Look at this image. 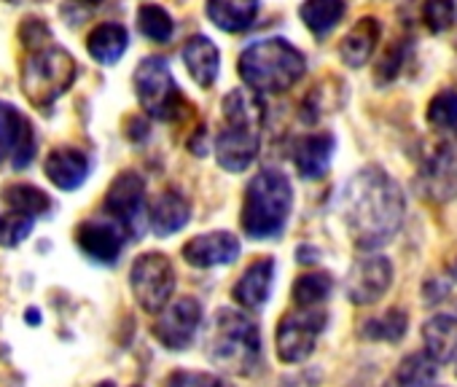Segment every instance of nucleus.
I'll list each match as a JSON object with an SVG mask.
<instances>
[{"label": "nucleus", "instance_id": "f257e3e1", "mask_svg": "<svg viewBox=\"0 0 457 387\" xmlns=\"http://www.w3.org/2000/svg\"><path fill=\"white\" fill-rule=\"evenodd\" d=\"M353 243L374 251L393 240L403 221V194L398 183L379 167H366L350 177L339 200Z\"/></svg>", "mask_w": 457, "mask_h": 387}, {"label": "nucleus", "instance_id": "f03ea898", "mask_svg": "<svg viewBox=\"0 0 457 387\" xmlns=\"http://www.w3.org/2000/svg\"><path fill=\"white\" fill-rule=\"evenodd\" d=\"M207 358L223 371L251 376L262 366L259 325L237 309L215 312V320L207 336Z\"/></svg>", "mask_w": 457, "mask_h": 387}, {"label": "nucleus", "instance_id": "7ed1b4c3", "mask_svg": "<svg viewBox=\"0 0 457 387\" xmlns=\"http://www.w3.org/2000/svg\"><path fill=\"white\" fill-rule=\"evenodd\" d=\"M304 68H307L304 54L286 38H267L251 44L237 62L243 81L259 95L291 89L304 76Z\"/></svg>", "mask_w": 457, "mask_h": 387}, {"label": "nucleus", "instance_id": "20e7f679", "mask_svg": "<svg viewBox=\"0 0 457 387\" xmlns=\"http://www.w3.org/2000/svg\"><path fill=\"white\" fill-rule=\"evenodd\" d=\"M291 208H294L291 180L278 169H264L245 188L243 232L251 240H272L286 229Z\"/></svg>", "mask_w": 457, "mask_h": 387}, {"label": "nucleus", "instance_id": "39448f33", "mask_svg": "<svg viewBox=\"0 0 457 387\" xmlns=\"http://www.w3.org/2000/svg\"><path fill=\"white\" fill-rule=\"evenodd\" d=\"M76 81V60L60 49L46 46L33 52L22 65V92L36 108H49Z\"/></svg>", "mask_w": 457, "mask_h": 387}, {"label": "nucleus", "instance_id": "423d86ee", "mask_svg": "<svg viewBox=\"0 0 457 387\" xmlns=\"http://www.w3.org/2000/svg\"><path fill=\"white\" fill-rule=\"evenodd\" d=\"M135 95L143 111L154 119L170 121L186 108V100L162 57H148L135 70Z\"/></svg>", "mask_w": 457, "mask_h": 387}, {"label": "nucleus", "instance_id": "0eeeda50", "mask_svg": "<svg viewBox=\"0 0 457 387\" xmlns=\"http://www.w3.org/2000/svg\"><path fill=\"white\" fill-rule=\"evenodd\" d=\"M129 285L140 309L159 315L175 293V267L164 253H143L132 264Z\"/></svg>", "mask_w": 457, "mask_h": 387}, {"label": "nucleus", "instance_id": "6e6552de", "mask_svg": "<svg viewBox=\"0 0 457 387\" xmlns=\"http://www.w3.org/2000/svg\"><path fill=\"white\" fill-rule=\"evenodd\" d=\"M323 328H326V315L312 309V307H302V309L280 317V325H278V355H280V360L283 363L307 360L312 355Z\"/></svg>", "mask_w": 457, "mask_h": 387}, {"label": "nucleus", "instance_id": "1a4fd4ad", "mask_svg": "<svg viewBox=\"0 0 457 387\" xmlns=\"http://www.w3.org/2000/svg\"><path fill=\"white\" fill-rule=\"evenodd\" d=\"M202 323V304L191 296L170 301L162 312L159 320L154 323V336L167 347V350H183L191 344Z\"/></svg>", "mask_w": 457, "mask_h": 387}, {"label": "nucleus", "instance_id": "9d476101", "mask_svg": "<svg viewBox=\"0 0 457 387\" xmlns=\"http://www.w3.org/2000/svg\"><path fill=\"white\" fill-rule=\"evenodd\" d=\"M393 283V264L385 256H366L358 259L347 275V299L358 307L379 301Z\"/></svg>", "mask_w": 457, "mask_h": 387}, {"label": "nucleus", "instance_id": "9b49d317", "mask_svg": "<svg viewBox=\"0 0 457 387\" xmlns=\"http://www.w3.org/2000/svg\"><path fill=\"white\" fill-rule=\"evenodd\" d=\"M143 202H145L143 177L135 172H121L105 194V216L119 221L129 235H135L137 218L143 213Z\"/></svg>", "mask_w": 457, "mask_h": 387}, {"label": "nucleus", "instance_id": "f8f14e48", "mask_svg": "<svg viewBox=\"0 0 457 387\" xmlns=\"http://www.w3.org/2000/svg\"><path fill=\"white\" fill-rule=\"evenodd\" d=\"M36 153V137L30 121L9 103H0V161L12 159L14 167H25Z\"/></svg>", "mask_w": 457, "mask_h": 387}, {"label": "nucleus", "instance_id": "ddd939ff", "mask_svg": "<svg viewBox=\"0 0 457 387\" xmlns=\"http://www.w3.org/2000/svg\"><path fill=\"white\" fill-rule=\"evenodd\" d=\"M129 237V232L113 221V218H97V221H87L79 226L76 232V240H79V248L92 259V261H100V264H113L124 248V240Z\"/></svg>", "mask_w": 457, "mask_h": 387}, {"label": "nucleus", "instance_id": "4468645a", "mask_svg": "<svg viewBox=\"0 0 457 387\" xmlns=\"http://www.w3.org/2000/svg\"><path fill=\"white\" fill-rule=\"evenodd\" d=\"M422 180L428 194L436 200L457 197V137L436 143L422 167Z\"/></svg>", "mask_w": 457, "mask_h": 387}, {"label": "nucleus", "instance_id": "2eb2a0df", "mask_svg": "<svg viewBox=\"0 0 457 387\" xmlns=\"http://www.w3.org/2000/svg\"><path fill=\"white\" fill-rule=\"evenodd\" d=\"M259 145V127H226L215 140V159L226 172H243L253 164Z\"/></svg>", "mask_w": 457, "mask_h": 387}, {"label": "nucleus", "instance_id": "dca6fc26", "mask_svg": "<svg viewBox=\"0 0 457 387\" xmlns=\"http://www.w3.org/2000/svg\"><path fill=\"white\" fill-rule=\"evenodd\" d=\"M183 259L191 267L210 269V267H226L240 259V240L228 232H210L188 240L183 245Z\"/></svg>", "mask_w": 457, "mask_h": 387}, {"label": "nucleus", "instance_id": "f3484780", "mask_svg": "<svg viewBox=\"0 0 457 387\" xmlns=\"http://www.w3.org/2000/svg\"><path fill=\"white\" fill-rule=\"evenodd\" d=\"M272 283H275V261L270 256L256 259L240 277V283L235 285L232 296L237 299L240 307L248 309H259L267 304L270 293H272Z\"/></svg>", "mask_w": 457, "mask_h": 387}, {"label": "nucleus", "instance_id": "a211bd4d", "mask_svg": "<svg viewBox=\"0 0 457 387\" xmlns=\"http://www.w3.org/2000/svg\"><path fill=\"white\" fill-rule=\"evenodd\" d=\"M334 148H337V140L331 132H315V135L302 137L296 143V151H294V161H296L299 175L307 180L320 177L331 164Z\"/></svg>", "mask_w": 457, "mask_h": 387}, {"label": "nucleus", "instance_id": "6ab92c4d", "mask_svg": "<svg viewBox=\"0 0 457 387\" xmlns=\"http://www.w3.org/2000/svg\"><path fill=\"white\" fill-rule=\"evenodd\" d=\"M44 169H46L49 180L57 188L73 191V188H79L87 180V175H89V159L79 148H57V151L49 153Z\"/></svg>", "mask_w": 457, "mask_h": 387}, {"label": "nucleus", "instance_id": "aec40b11", "mask_svg": "<svg viewBox=\"0 0 457 387\" xmlns=\"http://www.w3.org/2000/svg\"><path fill=\"white\" fill-rule=\"evenodd\" d=\"M183 62L191 73V78L202 86V89H210L218 78V70H220V54L215 49V44L204 36H194L186 49H183Z\"/></svg>", "mask_w": 457, "mask_h": 387}, {"label": "nucleus", "instance_id": "412c9836", "mask_svg": "<svg viewBox=\"0 0 457 387\" xmlns=\"http://www.w3.org/2000/svg\"><path fill=\"white\" fill-rule=\"evenodd\" d=\"M425 352L436 363H449L457 358V317L454 315H433L422 325Z\"/></svg>", "mask_w": 457, "mask_h": 387}, {"label": "nucleus", "instance_id": "4be33fe9", "mask_svg": "<svg viewBox=\"0 0 457 387\" xmlns=\"http://www.w3.org/2000/svg\"><path fill=\"white\" fill-rule=\"evenodd\" d=\"M259 14V0H207V17L226 33H243Z\"/></svg>", "mask_w": 457, "mask_h": 387}, {"label": "nucleus", "instance_id": "5701e85b", "mask_svg": "<svg viewBox=\"0 0 457 387\" xmlns=\"http://www.w3.org/2000/svg\"><path fill=\"white\" fill-rule=\"evenodd\" d=\"M188 216H191V208H188V202L180 197V194L178 191H164L151 205V229L159 237L175 235L188 224Z\"/></svg>", "mask_w": 457, "mask_h": 387}, {"label": "nucleus", "instance_id": "b1692460", "mask_svg": "<svg viewBox=\"0 0 457 387\" xmlns=\"http://www.w3.org/2000/svg\"><path fill=\"white\" fill-rule=\"evenodd\" d=\"M379 44V22L374 17H363L342 41L339 54L350 68H363L374 52V46Z\"/></svg>", "mask_w": 457, "mask_h": 387}, {"label": "nucleus", "instance_id": "393cba45", "mask_svg": "<svg viewBox=\"0 0 457 387\" xmlns=\"http://www.w3.org/2000/svg\"><path fill=\"white\" fill-rule=\"evenodd\" d=\"M127 30L116 22H105L100 28H95L87 38V49L92 54V60H97L100 65H113L121 60V54L127 52Z\"/></svg>", "mask_w": 457, "mask_h": 387}, {"label": "nucleus", "instance_id": "a878e982", "mask_svg": "<svg viewBox=\"0 0 457 387\" xmlns=\"http://www.w3.org/2000/svg\"><path fill=\"white\" fill-rule=\"evenodd\" d=\"M433 379H436V360L428 352H411L385 379V387H428Z\"/></svg>", "mask_w": 457, "mask_h": 387}, {"label": "nucleus", "instance_id": "bb28decb", "mask_svg": "<svg viewBox=\"0 0 457 387\" xmlns=\"http://www.w3.org/2000/svg\"><path fill=\"white\" fill-rule=\"evenodd\" d=\"M259 92H243L235 89L223 97V116L228 127H262L264 119V103L256 97Z\"/></svg>", "mask_w": 457, "mask_h": 387}, {"label": "nucleus", "instance_id": "cd10ccee", "mask_svg": "<svg viewBox=\"0 0 457 387\" xmlns=\"http://www.w3.org/2000/svg\"><path fill=\"white\" fill-rule=\"evenodd\" d=\"M299 17L315 36L331 33L345 17V0H304Z\"/></svg>", "mask_w": 457, "mask_h": 387}, {"label": "nucleus", "instance_id": "c85d7f7f", "mask_svg": "<svg viewBox=\"0 0 457 387\" xmlns=\"http://www.w3.org/2000/svg\"><path fill=\"white\" fill-rule=\"evenodd\" d=\"M4 202L14 210V213H22V216H41L52 208V200L46 194L36 185H28V183H17V185H9L4 188Z\"/></svg>", "mask_w": 457, "mask_h": 387}, {"label": "nucleus", "instance_id": "c756f323", "mask_svg": "<svg viewBox=\"0 0 457 387\" xmlns=\"http://www.w3.org/2000/svg\"><path fill=\"white\" fill-rule=\"evenodd\" d=\"M406 323H409V317L403 309H387L385 315L366 320L361 333L369 339H377V342H401L406 333Z\"/></svg>", "mask_w": 457, "mask_h": 387}, {"label": "nucleus", "instance_id": "7c9ffc66", "mask_svg": "<svg viewBox=\"0 0 457 387\" xmlns=\"http://www.w3.org/2000/svg\"><path fill=\"white\" fill-rule=\"evenodd\" d=\"M331 288H334V280H331V275H326V272L302 275V277L294 283V301H296L299 307H315V304H320V301L328 299Z\"/></svg>", "mask_w": 457, "mask_h": 387}, {"label": "nucleus", "instance_id": "2f4dec72", "mask_svg": "<svg viewBox=\"0 0 457 387\" xmlns=\"http://www.w3.org/2000/svg\"><path fill=\"white\" fill-rule=\"evenodd\" d=\"M137 28L145 38L156 41V44H167L172 38V17L162 9V6H154V4H145L140 6L137 12Z\"/></svg>", "mask_w": 457, "mask_h": 387}, {"label": "nucleus", "instance_id": "473e14b6", "mask_svg": "<svg viewBox=\"0 0 457 387\" xmlns=\"http://www.w3.org/2000/svg\"><path fill=\"white\" fill-rule=\"evenodd\" d=\"M428 121L438 132L457 135V92H441L428 105Z\"/></svg>", "mask_w": 457, "mask_h": 387}, {"label": "nucleus", "instance_id": "72a5a7b5", "mask_svg": "<svg viewBox=\"0 0 457 387\" xmlns=\"http://www.w3.org/2000/svg\"><path fill=\"white\" fill-rule=\"evenodd\" d=\"M33 224H36V218L22 216V213H6V216H0V245H4V248L20 245L30 235Z\"/></svg>", "mask_w": 457, "mask_h": 387}, {"label": "nucleus", "instance_id": "f704fd0d", "mask_svg": "<svg viewBox=\"0 0 457 387\" xmlns=\"http://www.w3.org/2000/svg\"><path fill=\"white\" fill-rule=\"evenodd\" d=\"M422 20L433 33H444L454 22V0H425Z\"/></svg>", "mask_w": 457, "mask_h": 387}, {"label": "nucleus", "instance_id": "c9c22d12", "mask_svg": "<svg viewBox=\"0 0 457 387\" xmlns=\"http://www.w3.org/2000/svg\"><path fill=\"white\" fill-rule=\"evenodd\" d=\"M167 387H232L215 374H202V371H178L170 376Z\"/></svg>", "mask_w": 457, "mask_h": 387}, {"label": "nucleus", "instance_id": "e433bc0d", "mask_svg": "<svg viewBox=\"0 0 457 387\" xmlns=\"http://www.w3.org/2000/svg\"><path fill=\"white\" fill-rule=\"evenodd\" d=\"M49 38H52V33H49V28L44 25V20H25L22 22V28H20V41L28 46V49H46V44H49Z\"/></svg>", "mask_w": 457, "mask_h": 387}, {"label": "nucleus", "instance_id": "4c0bfd02", "mask_svg": "<svg viewBox=\"0 0 457 387\" xmlns=\"http://www.w3.org/2000/svg\"><path fill=\"white\" fill-rule=\"evenodd\" d=\"M100 9V0H65V6H62V17L68 25H81L87 22L95 12Z\"/></svg>", "mask_w": 457, "mask_h": 387}, {"label": "nucleus", "instance_id": "58836bf2", "mask_svg": "<svg viewBox=\"0 0 457 387\" xmlns=\"http://www.w3.org/2000/svg\"><path fill=\"white\" fill-rule=\"evenodd\" d=\"M97 387H116V384H113V382H100Z\"/></svg>", "mask_w": 457, "mask_h": 387}]
</instances>
